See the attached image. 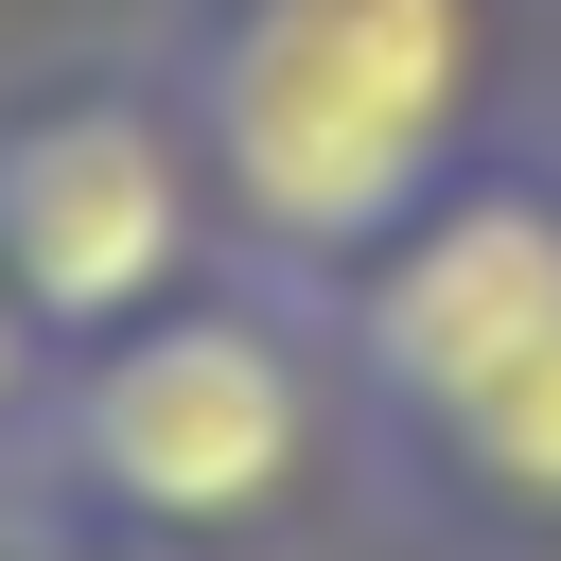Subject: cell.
<instances>
[{"instance_id":"obj_2","label":"cell","mask_w":561,"mask_h":561,"mask_svg":"<svg viewBox=\"0 0 561 561\" xmlns=\"http://www.w3.org/2000/svg\"><path fill=\"white\" fill-rule=\"evenodd\" d=\"M333 316L280 298V280H193L158 298L140 333L70 351L35 438L0 456L53 526H105V543H158V561H210L245 526L298 508V473L333 456Z\"/></svg>"},{"instance_id":"obj_1","label":"cell","mask_w":561,"mask_h":561,"mask_svg":"<svg viewBox=\"0 0 561 561\" xmlns=\"http://www.w3.org/2000/svg\"><path fill=\"white\" fill-rule=\"evenodd\" d=\"M508 0H193L175 123L210 158L228 245L280 298H333L438 175L491 158Z\"/></svg>"},{"instance_id":"obj_3","label":"cell","mask_w":561,"mask_h":561,"mask_svg":"<svg viewBox=\"0 0 561 561\" xmlns=\"http://www.w3.org/2000/svg\"><path fill=\"white\" fill-rule=\"evenodd\" d=\"M210 245H228V210H210L175 88H18L0 105V280L53 333V368L140 333L158 298H193Z\"/></svg>"},{"instance_id":"obj_4","label":"cell","mask_w":561,"mask_h":561,"mask_svg":"<svg viewBox=\"0 0 561 561\" xmlns=\"http://www.w3.org/2000/svg\"><path fill=\"white\" fill-rule=\"evenodd\" d=\"M35 403H53V333L18 316V280H0V456L35 438Z\"/></svg>"}]
</instances>
